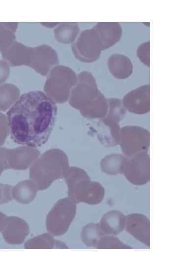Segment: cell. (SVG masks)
Segmentation results:
<instances>
[{
  "label": "cell",
  "instance_id": "1",
  "mask_svg": "<svg viewBox=\"0 0 177 266\" xmlns=\"http://www.w3.org/2000/svg\"><path fill=\"white\" fill-rule=\"evenodd\" d=\"M57 111L54 100L41 91L23 94L6 113L11 138L22 145L42 146L52 132Z\"/></svg>",
  "mask_w": 177,
  "mask_h": 266
},
{
  "label": "cell",
  "instance_id": "2",
  "mask_svg": "<svg viewBox=\"0 0 177 266\" xmlns=\"http://www.w3.org/2000/svg\"><path fill=\"white\" fill-rule=\"evenodd\" d=\"M68 197L76 203L90 205L100 203L105 196V189L99 182H91L87 174L78 168H71L66 176Z\"/></svg>",
  "mask_w": 177,
  "mask_h": 266
},
{
  "label": "cell",
  "instance_id": "3",
  "mask_svg": "<svg viewBox=\"0 0 177 266\" xmlns=\"http://www.w3.org/2000/svg\"><path fill=\"white\" fill-rule=\"evenodd\" d=\"M76 204L68 197L59 200L47 215V231L55 236L65 233L76 215Z\"/></svg>",
  "mask_w": 177,
  "mask_h": 266
},
{
  "label": "cell",
  "instance_id": "4",
  "mask_svg": "<svg viewBox=\"0 0 177 266\" xmlns=\"http://www.w3.org/2000/svg\"><path fill=\"white\" fill-rule=\"evenodd\" d=\"M149 142L150 134L147 129L137 126H126L120 128L118 144L127 157L148 152Z\"/></svg>",
  "mask_w": 177,
  "mask_h": 266
},
{
  "label": "cell",
  "instance_id": "5",
  "mask_svg": "<svg viewBox=\"0 0 177 266\" xmlns=\"http://www.w3.org/2000/svg\"><path fill=\"white\" fill-rule=\"evenodd\" d=\"M149 156L148 152L138 153L133 157H126L122 174L131 184L142 186L150 180Z\"/></svg>",
  "mask_w": 177,
  "mask_h": 266
},
{
  "label": "cell",
  "instance_id": "6",
  "mask_svg": "<svg viewBox=\"0 0 177 266\" xmlns=\"http://www.w3.org/2000/svg\"><path fill=\"white\" fill-rule=\"evenodd\" d=\"M101 51L100 40L93 29L82 32L73 45V52L76 58L85 62L97 60Z\"/></svg>",
  "mask_w": 177,
  "mask_h": 266
},
{
  "label": "cell",
  "instance_id": "7",
  "mask_svg": "<svg viewBox=\"0 0 177 266\" xmlns=\"http://www.w3.org/2000/svg\"><path fill=\"white\" fill-rule=\"evenodd\" d=\"M149 85L140 86L128 92L123 97L122 104L129 112L145 114L150 110Z\"/></svg>",
  "mask_w": 177,
  "mask_h": 266
},
{
  "label": "cell",
  "instance_id": "8",
  "mask_svg": "<svg viewBox=\"0 0 177 266\" xmlns=\"http://www.w3.org/2000/svg\"><path fill=\"white\" fill-rule=\"evenodd\" d=\"M1 233L4 240L11 245L24 242L30 233V227L24 219L14 216L6 217Z\"/></svg>",
  "mask_w": 177,
  "mask_h": 266
},
{
  "label": "cell",
  "instance_id": "9",
  "mask_svg": "<svg viewBox=\"0 0 177 266\" xmlns=\"http://www.w3.org/2000/svg\"><path fill=\"white\" fill-rule=\"evenodd\" d=\"M124 229L136 239L150 246V222L146 215L138 213L127 215Z\"/></svg>",
  "mask_w": 177,
  "mask_h": 266
},
{
  "label": "cell",
  "instance_id": "10",
  "mask_svg": "<svg viewBox=\"0 0 177 266\" xmlns=\"http://www.w3.org/2000/svg\"><path fill=\"white\" fill-rule=\"evenodd\" d=\"M108 110L105 117L102 119L104 124L108 127L115 144H118L120 128L119 123L126 112L122 100L117 98L107 99Z\"/></svg>",
  "mask_w": 177,
  "mask_h": 266
},
{
  "label": "cell",
  "instance_id": "11",
  "mask_svg": "<svg viewBox=\"0 0 177 266\" xmlns=\"http://www.w3.org/2000/svg\"><path fill=\"white\" fill-rule=\"evenodd\" d=\"M92 29L98 35L102 50L108 49L117 43L122 35L121 27L118 23H99Z\"/></svg>",
  "mask_w": 177,
  "mask_h": 266
},
{
  "label": "cell",
  "instance_id": "12",
  "mask_svg": "<svg viewBox=\"0 0 177 266\" xmlns=\"http://www.w3.org/2000/svg\"><path fill=\"white\" fill-rule=\"evenodd\" d=\"M126 216L121 211L116 210L105 213L100 221V226L105 234L115 235L122 232L125 228Z\"/></svg>",
  "mask_w": 177,
  "mask_h": 266
},
{
  "label": "cell",
  "instance_id": "13",
  "mask_svg": "<svg viewBox=\"0 0 177 266\" xmlns=\"http://www.w3.org/2000/svg\"><path fill=\"white\" fill-rule=\"evenodd\" d=\"M107 65L109 71L117 79L127 78L133 72L132 61L123 54H112L108 59Z\"/></svg>",
  "mask_w": 177,
  "mask_h": 266
},
{
  "label": "cell",
  "instance_id": "14",
  "mask_svg": "<svg viewBox=\"0 0 177 266\" xmlns=\"http://www.w3.org/2000/svg\"><path fill=\"white\" fill-rule=\"evenodd\" d=\"M26 249H68L64 243L54 239L53 235L44 233L27 240L24 245Z\"/></svg>",
  "mask_w": 177,
  "mask_h": 266
},
{
  "label": "cell",
  "instance_id": "15",
  "mask_svg": "<svg viewBox=\"0 0 177 266\" xmlns=\"http://www.w3.org/2000/svg\"><path fill=\"white\" fill-rule=\"evenodd\" d=\"M126 157L124 155L117 153L106 156L100 162L102 171L109 175L122 174Z\"/></svg>",
  "mask_w": 177,
  "mask_h": 266
},
{
  "label": "cell",
  "instance_id": "16",
  "mask_svg": "<svg viewBox=\"0 0 177 266\" xmlns=\"http://www.w3.org/2000/svg\"><path fill=\"white\" fill-rule=\"evenodd\" d=\"M37 189L28 181L22 182L12 188V197L17 202L29 204L36 197Z\"/></svg>",
  "mask_w": 177,
  "mask_h": 266
},
{
  "label": "cell",
  "instance_id": "17",
  "mask_svg": "<svg viewBox=\"0 0 177 266\" xmlns=\"http://www.w3.org/2000/svg\"><path fill=\"white\" fill-rule=\"evenodd\" d=\"M105 234L99 224L89 223L83 228L81 237L84 244L95 248L101 237Z\"/></svg>",
  "mask_w": 177,
  "mask_h": 266
},
{
  "label": "cell",
  "instance_id": "18",
  "mask_svg": "<svg viewBox=\"0 0 177 266\" xmlns=\"http://www.w3.org/2000/svg\"><path fill=\"white\" fill-rule=\"evenodd\" d=\"M79 28L76 23L61 24L56 30L55 34L59 41L63 43H70L76 38Z\"/></svg>",
  "mask_w": 177,
  "mask_h": 266
},
{
  "label": "cell",
  "instance_id": "19",
  "mask_svg": "<svg viewBox=\"0 0 177 266\" xmlns=\"http://www.w3.org/2000/svg\"><path fill=\"white\" fill-rule=\"evenodd\" d=\"M17 25L15 23H0V51H3L13 42L14 32Z\"/></svg>",
  "mask_w": 177,
  "mask_h": 266
},
{
  "label": "cell",
  "instance_id": "20",
  "mask_svg": "<svg viewBox=\"0 0 177 266\" xmlns=\"http://www.w3.org/2000/svg\"><path fill=\"white\" fill-rule=\"evenodd\" d=\"M95 248L98 249H129L131 247L120 241L113 235L105 234L102 236Z\"/></svg>",
  "mask_w": 177,
  "mask_h": 266
},
{
  "label": "cell",
  "instance_id": "21",
  "mask_svg": "<svg viewBox=\"0 0 177 266\" xmlns=\"http://www.w3.org/2000/svg\"><path fill=\"white\" fill-rule=\"evenodd\" d=\"M12 85L5 84L0 86V109L9 106L12 101Z\"/></svg>",
  "mask_w": 177,
  "mask_h": 266
},
{
  "label": "cell",
  "instance_id": "22",
  "mask_svg": "<svg viewBox=\"0 0 177 266\" xmlns=\"http://www.w3.org/2000/svg\"><path fill=\"white\" fill-rule=\"evenodd\" d=\"M137 55L141 62L149 67V41L141 43L137 48Z\"/></svg>",
  "mask_w": 177,
  "mask_h": 266
},
{
  "label": "cell",
  "instance_id": "23",
  "mask_svg": "<svg viewBox=\"0 0 177 266\" xmlns=\"http://www.w3.org/2000/svg\"><path fill=\"white\" fill-rule=\"evenodd\" d=\"M13 199L12 187L0 183V204L8 202Z\"/></svg>",
  "mask_w": 177,
  "mask_h": 266
},
{
  "label": "cell",
  "instance_id": "24",
  "mask_svg": "<svg viewBox=\"0 0 177 266\" xmlns=\"http://www.w3.org/2000/svg\"><path fill=\"white\" fill-rule=\"evenodd\" d=\"M9 66L5 61L0 60V83L5 81L9 74Z\"/></svg>",
  "mask_w": 177,
  "mask_h": 266
},
{
  "label": "cell",
  "instance_id": "25",
  "mask_svg": "<svg viewBox=\"0 0 177 266\" xmlns=\"http://www.w3.org/2000/svg\"><path fill=\"white\" fill-rule=\"evenodd\" d=\"M7 216L0 211V232H1L4 226Z\"/></svg>",
  "mask_w": 177,
  "mask_h": 266
},
{
  "label": "cell",
  "instance_id": "26",
  "mask_svg": "<svg viewBox=\"0 0 177 266\" xmlns=\"http://www.w3.org/2000/svg\"><path fill=\"white\" fill-rule=\"evenodd\" d=\"M5 165V162L4 161L0 160V174L3 169L4 165Z\"/></svg>",
  "mask_w": 177,
  "mask_h": 266
}]
</instances>
